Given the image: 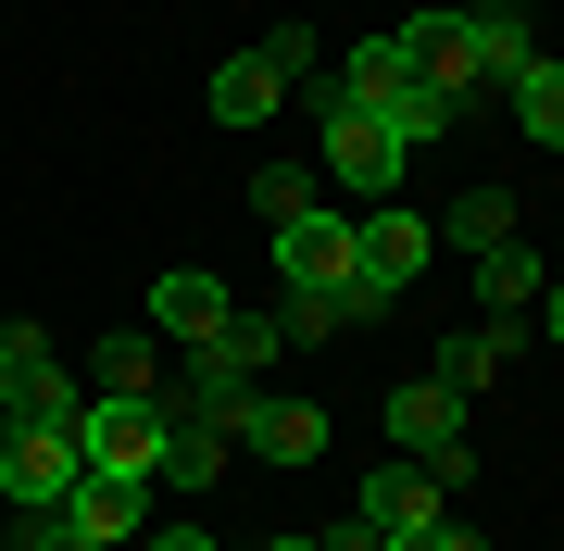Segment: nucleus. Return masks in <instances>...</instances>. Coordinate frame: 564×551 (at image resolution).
<instances>
[{"instance_id": "f257e3e1", "label": "nucleus", "mask_w": 564, "mask_h": 551, "mask_svg": "<svg viewBox=\"0 0 564 551\" xmlns=\"http://www.w3.org/2000/svg\"><path fill=\"white\" fill-rule=\"evenodd\" d=\"M426 251H440V225H426V213H402V201L351 213V313H389V301L426 276Z\"/></svg>"}, {"instance_id": "f03ea898", "label": "nucleus", "mask_w": 564, "mask_h": 551, "mask_svg": "<svg viewBox=\"0 0 564 551\" xmlns=\"http://www.w3.org/2000/svg\"><path fill=\"white\" fill-rule=\"evenodd\" d=\"M389 451L426 464L440 489H452V476H477V464H464V388H452V376H402V388H389Z\"/></svg>"}, {"instance_id": "7ed1b4c3", "label": "nucleus", "mask_w": 564, "mask_h": 551, "mask_svg": "<svg viewBox=\"0 0 564 551\" xmlns=\"http://www.w3.org/2000/svg\"><path fill=\"white\" fill-rule=\"evenodd\" d=\"M76 476H88L76 427H0V502H13V514H51V502H76Z\"/></svg>"}, {"instance_id": "20e7f679", "label": "nucleus", "mask_w": 564, "mask_h": 551, "mask_svg": "<svg viewBox=\"0 0 564 551\" xmlns=\"http://www.w3.org/2000/svg\"><path fill=\"white\" fill-rule=\"evenodd\" d=\"M0 376H13V427H76L88 414V376H63V351L39 327H0Z\"/></svg>"}, {"instance_id": "39448f33", "label": "nucleus", "mask_w": 564, "mask_h": 551, "mask_svg": "<svg viewBox=\"0 0 564 551\" xmlns=\"http://www.w3.org/2000/svg\"><path fill=\"white\" fill-rule=\"evenodd\" d=\"M263 251H276L289 288H351V213H326V201H302L289 225H263Z\"/></svg>"}, {"instance_id": "423d86ee", "label": "nucleus", "mask_w": 564, "mask_h": 551, "mask_svg": "<svg viewBox=\"0 0 564 551\" xmlns=\"http://www.w3.org/2000/svg\"><path fill=\"white\" fill-rule=\"evenodd\" d=\"M351 514H364V527H377V539H426V527H440V514H452V489H440V476H426V464H402V451H389V464H377V476H364V489H351Z\"/></svg>"}, {"instance_id": "0eeeda50", "label": "nucleus", "mask_w": 564, "mask_h": 551, "mask_svg": "<svg viewBox=\"0 0 564 551\" xmlns=\"http://www.w3.org/2000/svg\"><path fill=\"white\" fill-rule=\"evenodd\" d=\"M251 451V464H276V476H302V464H326V414L314 401H276V388H251V414L226 427Z\"/></svg>"}, {"instance_id": "6e6552de", "label": "nucleus", "mask_w": 564, "mask_h": 551, "mask_svg": "<svg viewBox=\"0 0 564 551\" xmlns=\"http://www.w3.org/2000/svg\"><path fill=\"white\" fill-rule=\"evenodd\" d=\"M76 451H88V476H151L163 401H88V414H76Z\"/></svg>"}, {"instance_id": "1a4fd4ad", "label": "nucleus", "mask_w": 564, "mask_h": 551, "mask_svg": "<svg viewBox=\"0 0 564 551\" xmlns=\"http://www.w3.org/2000/svg\"><path fill=\"white\" fill-rule=\"evenodd\" d=\"M326 176L364 188V201H389V188H402V139H389V113H326Z\"/></svg>"}, {"instance_id": "9d476101", "label": "nucleus", "mask_w": 564, "mask_h": 551, "mask_svg": "<svg viewBox=\"0 0 564 551\" xmlns=\"http://www.w3.org/2000/svg\"><path fill=\"white\" fill-rule=\"evenodd\" d=\"M402 63L426 88H452V101H477V13H414L402 25Z\"/></svg>"}, {"instance_id": "9b49d317", "label": "nucleus", "mask_w": 564, "mask_h": 551, "mask_svg": "<svg viewBox=\"0 0 564 551\" xmlns=\"http://www.w3.org/2000/svg\"><path fill=\"white\" fill-rule=\"evenodd\" d=\"M226 313H239V301H226V276H214V264L151 276V339H188V351H202V339L226 327Z\"/></svg>"}, {"instance_id": "f8f14e48", "label": "nucleus", "mask_w": 564, "mask_h": 551, "mask_svg": "<svg viewBox=\"0 0 564 551\" xmlns=\"http://www.w3.org/2000/svg\"><path fill=\"white\" fill-rule=\"evenodd\" d=\"M514 351H527V313H477V327H452V339H440V364H426V376H452L464 401H477V388H502Z\"/></svg>"}, {"instance_id": "ddd939ff", "label": "nucleus", "mask_w": 564, "mask_h": 551, "mask_svg": "<svg viewBox=\"0 0 564 551\" xmlns=\"http://www.w3.org/2000/svg\"><path fill=\"white\" fill-rule=\"evenodd\" d=\"M226 451H239V439H226L214 414H176V401H163V451H151V489H214V476H226Z\"/></svg>"}, {"instance_id": "4468645a", "label": "nucleus", "mask_w": 564, "mask_h": 551, "mask_svg": "<svg viewBox=\"0 0 564 551\" xmlns=\"http://www.w3.org/2000/svg\"><path fill=\"white\" fill-rule=\"evenodd\" d=\"M276 88H289V76H276V51L251 38V51H226V63H214L202 113H214V125H263V113H276Z\"/></svg>"}, {"instance_id": "2eb2a0df", "label": "nucleus", "mask_w": 564, "mask_h": 551, "mask_svg": "<svg viewBox=\"0 0 564 551\" xmlns=\"http://www.w3.org/2000/svg\"><path fill=\"white\" fill-rule=\"evenodd\" d=\"M540 251H527V239H502V251H477V313H540Z\"/></svg>"}, {"instance_id": "dca6fc26", "label": "nucleus", "mask_w": 564, "mask_h": 551, "mask_svg": "<svg viewBox=\"0 0 564 551\" xmlns=\"http://www.w3.org/2000/svg\"><path fill=\"white\" fill-rule=\"evenodd\" d=\"M76 514L101 539H151V476H76Z\"/></svg>"}, {"instance_id": "f3484780", "label": "nucleus", "mask_w": 564, "mask_h": 551, "mask_svg": "<svg viewBox=\"0 0 564 551\" xmlns=\"http://www.w3.org/2000/svg\"><path fill=\"white\" fill-rule=\"evenodd\" d=\"M527 63H540V38H527V13H514V0H489V13H477V88H514Z\"/></svg>"}, {"instance_id": "a211bd4d", "label": "nucleus", "mask_w": 564, "mask_h": 551, "mask_svg": "<svg viewBox=\"0 0 564 551\" xmlns=\"http://www.w3.org/2000/svg\"><path fill=\"white\" fill-rule=\"evenodd\" d=\"M276 327H289V351H314V339H351L364 313H351V288H276Z\"/></svg>"}, {"instance_id": "6ab92c4d", "label": "nucleus", "mask_w": 564, "mask_h": 551, "mask_svg": "<svg viewBox=\"0 0 564 551\" xmlns=\"http://www.w3.org/2000/svg\"><path fill=\"white\" fill-rule=\"evenodd\" d=\"M88 401H163L151 339H101V364H88Z\"/></svg>"}, {"instance_id": "aec40b11", "label": "nucleus", "mask_w": 564, "mask_h": 551, "mask_svg": "<svg viewBox=\"0 0 564 551\" xmlns=\"http://www.w3.org/2000/svg\"><path fill=\"white\" fill-rule=\"evenodd\" d=\"M452 125H464V101H452V88L402 76V101H389V139H402V151H426V139H452Z\"/></svg>"}, {"instance_id": "412c9836", "label": "nucleus", "mask_w": 564, "mask_h": 551, "mask_svg": "<svg viewBox=\"0 0 564 551\" xmlns=\"http://www.w3.org/2000/svg\"><path fill=\"white\" fill-rule=\"evenodd\" d=\"M440 239H452V251H502V239H514V201H502V188H464V201L440 213Z\"/></svg>"}, {"instance_id": "4be33fe9", "label": "nucleus", "mask_w": 564, "mask_h": 551, "mask_svg": "<svg viewBox=\"0 0 564 551\" xmlns=\"http://www.w3.org/2000/svg\"><path fill=\"white\" fill-rule=\"evenodd\" d=\"M514 125L540 151H564V63H527V76H514Z\"/></svg>"}, {"instance_id": "5701e85b", "label": "nucleus", "mask_w": 564, "mask_h": 551, "mask_svg": "<svg viewBox=\"0 0 564 551\" xmlns=\"http://www.w3.org/2000/svg\"><path fill=\"white\" fill-rule=\"evenodd\" d=\"M214 351H226L239 376H263V364L289 351V327H276V313H226V327H214Z\"/></svg>"}, {"instance_id": "b1692460", "label": "nucleus", "mask_w": 564, "mask_h": 551, "mask_svg": "<svg viewBox=\"0 0 564 551\" xmlns=\"http://www.w3.org/2000/svg\"><path fill=\"white\" fill-rule=\"evenodd\" d=\"M13 551H113V539L88 527L76 502H51V514H25V527H13Z\"/></svg>"}, {"instance_id": "393cba45", "label": "nucleus", "mask_w": 564, "mask_h": 551, "mask_svg": "<svg viewBox=\"0 0 564 551\" xmlns=\"http://www.w3.org/2000/svg\"><path fill=\"white\" fill-rule=\"evenodd\" d=\"M302 201H314V176H302V164H263V176H251V213H263V225H289Z\"/></svg>"}, {"instance_id": "a878e982", "label": "nucleus", "mask_w": 564, "mask_h": 551, "mask_svg": "<svg viewBox=\"0 0 564 551\" xmlns=\"http://www.w3.org/2000/svg\"><path fill=\"white\" fill-rule=\"evenodd\" d=\"M314 551H389V539L364 527V514H339V527H314Z\"/></svg>"}, {"instance_id": "bb28decb", "label": "nucleus", "mask_w": 564, "mask_h": 551, "mask_svg": "<svg viewBox=\"0 0 564 551\" xmlns=\"http://www.w3.org/2000/svg\"><path fill=\"white\" fill-rule=\"evenodd\" d=\"M389 551H489V539H477V527H452V514H440L426 539H389Z\"/></svg>"}, {"instance_id": "cd10ccee", "label": "nucleus", "mask_w": 564, "mask_h": 551, "mask_svg": "<svg viewBox=\"0 0 564 551\" xmlns=\"http://www.w3.org/2000/svg\"><path fill=\"white\" fill-rule=\"evenodd\" d=\"M151 551H214V527H151Z\"/></svg>"}, {"instance_id": "c85d7f7f", "label": "nucleus", "mask_w": 564, "mask_h": 551, "mask_svg": "<svg viewBox=\"0 0 564 551\" xmlns=\"http://www.w3.org/2000/svg\"><path fill=\"white\" fill-rule=\"evenodd\" d=\"M540 339H552V351H564V288H540Z\"/></svg>"}, {"instance_id": "c756f323", "label": "nucleus", "mask_w": 564, "mask_h": 551, "mask_svg": "<svg viewBox=\"0 0 564 551\" xmlns=\"http://www.w3.org/2000/svg\"><path fill=\"white\" fill-rule=\"evenodd\" d=\"M0 427H13V376H0Z\"/></svg>"}, {"instance_id": "7c9ffc66", "label": "nucleus", "mask_w": 564, "mask_h": 551, "mask_svg": "<svg viewBox=\"0 0 564 551\" xmlns=\"http://www.w3.org/2000/svg\"><path fill=\"white\" fill-rule=\"evenodd\" d=\"M263 551H314V539H263Z\"/></svg>"}]
</instances>
